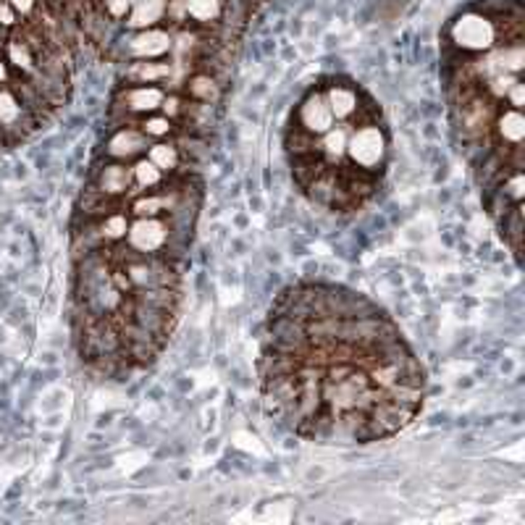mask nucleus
Instances as JSON below:
<instances>
[{
  "label": "nucleus",
  "mask_w": 525,
  "mask_h": 525,
  "mask_svg": "<svg viewBox=\"0 0 525 525\" xmlns=\"http://www.w3.org/2000/svg\"><path fill=\"white\" fill-rule=\"evenodd\" d=\"M284 156L310 205L352 216L387 182L392 129L381 105L358 82L326 76L295 102L284 127Z\"/></svg>",
  "instance_id": "obj_3"
},
{
  "label": "nucleus",
  "mask_w": 525,
  "mask_h": 525,
  "mask_svg": "<svg viewBox=\"0 0 525 525\" xmlns=\"http://www.w3.org/2000/svg\"><path fill=\"white\" fill-rule=\"evenodd\" d=\"M187 268L121 242L71 253L68 324L82 365L124 381L158 360L182 318Z\"/></svg>",
  "instance_id": "obj_2"
},
{
  "label": "nucleus",
  "mask_w": 525,
  "mask_h": 525,
  "mask_svg": "<svg viewBox=\"0 0 525 525\" xmlns=\"http://www.w3.org/2000/svg\"><path fill=\"white\" fill-rule=\"evenodd\" d=\"M174 53V32L165 27H153L134 32L127 40V58L131 61H164Z\"/></svg>",
  "instance_id": "obj_4"
},
{
  "label": "nucleus",
  "mask_w": 525,
  "mask_h": 525,
  "mask_svg": "<svg viewBox=\"0 0 525 525\" xmlns=\"http://www.w3.org/2000/svg\"><path fill=\"white\" fill-rule=\"evenodd\" d=\"M265 415L313 444L392 439L426 405V368L392 316L352 287L295 281L261 331Z\"/></svg>",
  "instance_id": "obj_1"
}]
</instances>
